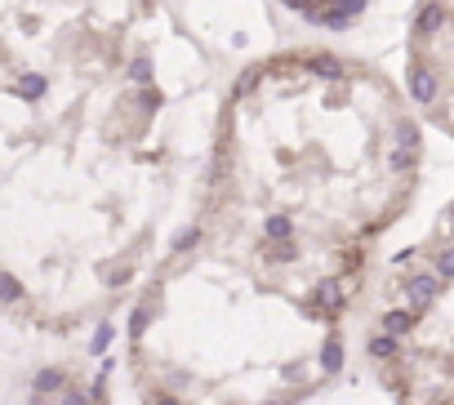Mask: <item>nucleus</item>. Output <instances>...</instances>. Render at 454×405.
Masks as SVG:
<instances>
[{
    "label": "nucleus",
    "instance_id": "4468645a",
    "mask_svg": "<svg viewBox=\"0 0 454 405\" xmlns=\"http://www.w3.org/2000/svg\"><path fill=\"white\" fill-rule=\"evenodd\" d=\"M268 259L272 263H290V259H299V245L294 241H272L268 245Z\"/></svg>",
    "mask_w": 454,
    "mask_h": 405
},
{
    "label": "nucleus",
    "instance_id": "dca6fc26",
    "mask_svg": "<svg viewBox=\"0 0 454 405\" xmlns=\"http://www.w3.org/2000/svg\"><path fill=\"white\" fill-rule=\"evenodd\" d=\"M111 338H116V329H111L107 321H102L98 329H94V338H89V352H98V356H102V352L111 347Z\"/></svg>",
    "mask_w": 454,
    "mask_h": 405
},
{
    "label": "nucleus",
    "instance_id": "f257e3e1",
    "mask_svg": "<svg viewBox=\"0 0 454 405\" xmlns=\"http://www.w3.org/2000/svg\"><path fill=\"white\" fill-rule=\"evenodd\" d=\"M343 303H347V294H343V281L338 276H325L316 289H312V307H316L321 316H338Z\"/></svg>",
    "mask_w": 454,
    "mask_h": 405
},
{
    "label": "nucleus",
    "instance_id": "412c9836",
    "mask_svg": "<svg viewBox=\"0 0 454 405\" xmlns=\"http://www.w3.org/2000/svg\"><path fill=\"white\" fill-rule=\"evenodd\" d=\"M254 85H259V72H250V76H241V80H236V98H250V94H254Z\"/></svg>",
    "mask_w": 454,
    "mask_h": 405
},
{
    "label": "nucleus",
    "instance_id": "a878e982",
    "mask_svg": "<svg viewBox=\"0 0 454 405\" xmlns=\"http://www.w3.org/2000/svg\"><path fill=\"white\" fill-rule=\"evenodd\" d=\"M450 219H454V210H450Z\"/></svg>",
    "mask_w": 454,
    "mask_h": 405
},
{
    "label": "nucleus",
    "instance_id": "ddd939ff",
    "mask_svg": "<svg viewBox=\"0 0 454 405\" xmlns=\"http://www.w3.org/2000/svg\"><path fill=\"white\" fill-rule=\"evenodd\" d=\"M45 89H50V80H45V76H32V72L18 80V94H23V98H45Z\"/></svg>",
    "mask_w": 454,
    "mask_h": 405
},
{
    "label": "nucleus",
    "instance_id": "1a4fd4ad",
    "mask_svg": "<svg viewBox=\"0 0 454 405\" xmlns=\"http://www.w3.org/2000/svg\"><path fill=\"white\" fill-rule=\"evenodd\" d=\"M392 143H396V147H405V152H419V125H414V120H396Z\"/></svg>",
    "mask_w": 454,
    "mask_h": 405
},
{
    "label": "nucleus",
    "instance_id": "f03ea898",
    "mask_svg": "<svg viewBox=\"0 0 454 405\" xmlns=\"http://www.w3.org/2000/svg\"><path fill=\"white\" fill-rule=\"evenodd\" d=\"M437 294H441L437 272H414V276H405V298H410V307H428Z\"/></svg>",
    "mask_w": 454,
    "mask_h": 405
},
{
    "label": "nucleus",
    "instance_id": "9d476101",
    "mask_svg": "<svg viewBox=\"0 0 454 405\" xmlns=\"http://www.w3.org/2000/svg\"><path fill=\"white\" fill-rule=\"evenodd\" d=\"M414 161H419V152H405V147H392V152H387V169H396V174H410Z\"/></svg>",
    "mask_w": 454,
    "mask_h": 405
},
{
    "label": "nucleus",
    "instance_id": "aec40b11",
    "mask_svg": "<svg viewBox=\"0 0 454 405\" xmlns=\"http://www.w3.org/2000/svg\"><path fill=\"white\" fill-rule=\"evenodd\" d=\"M196 245H201V228H187V232H178L174 250H178V254H187V250H196Z\"/></svg>",
    "mask_w": 454,
    "mask_h": 405
},
{
    "label": "nucleus",
    "instance_id": "2eb2a0df",
    "mask_svg": "<svg viewBox=\"0 0 454 405\" xmlns=\"http://www.w3.org/2000/svg\"><path fill=\"white\" fill-rule=\"evenodd\" d=\"M0 303H23V285L9 272H0Z\"/></svg>",
    "mask_w": 454,
    "mask_h": 405
},
{
    "label": "nucleus",
    "instance_id": "393cba45",
    "mask_svg": "<svg viewBox=\"0 0 454 405\" xmlns=\"http://www.w3.org/2000/svg\"><path fill=\"white\" fill-rule=\"evenodd\" d=\"M151 405H183V401H174V397H156Z\"/></svg>",
    "mask_w": 454,
    "mask_h": 405
},
{
    "label": "nucleus",
    "instance_id": "39448f33",
    "mask_svg": "<svg viewBox=\"0 0 454 405\" xmlns=\"http://www.w3.org/2000/svg\"><path fill=\"white\" fill-rule=\"evenodd\" d=\"M441 23H446V5H441V0H428V5L419 9V18H414V32L432 36V32H441Z\"/></svg>",
    "mask_w": 454,
    "mask_h": 405
},
{
    "label": "nucleus",
    "instance_id": "423d86ee",
    "mask_svg": "<svg viewBox=\"0 0 454 405\" xmlns=\"http://www.w3.org/2000/svg\"><path fill=\"white\" fill-rule=\"evenodd\" d=\"M338 370H343V343H338V334H329L321 347V374H338Z\"/></svg>",
    "mask_w": 454,
    "mask_h": 405
},
{
    "label": "nucleus",
    "instance_id": "4be33fe9",
    "mask_svg": "<svg viewBox=\"0 0 454 405\" xmlns=\"http://www.w3.org/2000/svg\"><path fill=\"white\" fill-rule=\"evenodd\" d=\"M111 276H107V285H125L129 281V263H120V267H107Z\"/></svg>",
    "mask_w": 454,
    "mask_h": 405
},
{
    "label": "nucleus",
    "instance_id": "a211bd4d",
    "mask_svg": "<svg viewBox=\"0 0 454 405\" xmlns=\"http://www.w3.org/2000/svg\"><path fill=\"white\" fill-rule=\"evenodd\" d=\"M437 276H441V281H446V276H454V245L437 250Z\"/></svg>",
    "mask_w": 454,
    "mask_h": 405
},
{
    "label": "nucleus",
    "instance_id": "bb28decb",
    "mask_svg": "<svg viewBox=\"0 0 454 405\" xmlns=\"http://www.w3.org/2000/svg\"><path fill=\"white\" fill-rule=\"evenodd\" d=\"M272 405H277V401H272Z\"/></svg>",
    "mask_w": 454,
    "mask_h": 405
},
{
    "label": "nucleus",
    "instance_id": "6ab92c4d",
    "mask_svg": "<svg viewBox=\"0 0 454 405\" xmlns=\"http://www.w3.org/2000/svg\"><path fill=\"white\" fill-rule=\"evenodd\" d=\"M129 80H134V85H151V63L134 58V63H129Z\"/></svg>",
    "mask_w": 454,
    "mask_h": 405
},
{
    "label": "nucleus",
    "instance_id": "b1692460",
    "mask_svg": "<svg viewBox=\"0 0 454 405\" xmlns=\"http://www.w3.org/2000/svg\"><path fill=\"white\" fill-rule=\"evenodd\" d=\"M285 5H290V9H299V14H307V9L316 5V0H285Z\"/></svg>",
    "mask_w": 454,
    "mask_h": 405
},
{
    "label": "nucleus",
    "instance_id": "20e7f679",
    "mask_svg": "<svg viewBox=\"0 0 454 405\" xmlns=\"http://www.w3.org/2000/svg\"><path fill=\"white\" fill-rule=\"evenodd\" d=\"M410 98L414 102H432V98H437V76H432L423 63L410 67Z\"/></svg>",
    "mask_w": 454,
    "mask_h": 405
},
{
    "label": "nucleus",
    "instance_id": "9b49d317",
    "mask_svg": "<svg viewBox=\"0 0 454 405\" xmlns=\"http://www.w3.org/2000/svg\"><path fill=\"white\" fill-rule=\"evenodd\" d=\"M370 356H374V361H392V356H396V338L392 334H374L370 338Z\"/></svg>",
    "mask_w": 454,
    "mask_h": 405
},
{
    "label": "nucleus",
    "instance_id": "7ed1b4c3",
    "mask_svg": "<svg viewBox=\"0 0 454 405\" xmlns=\"http://www.w3.org/2000/svg\"><path fill=\"white\" fill-rule=\"evenodd\" d=\"M303 67L312 76H325V80H343L347 76V63L334 58V54H303Z\"/></svg>",
    "mask_w": 454,
    "mask_h": 405
},
{
    "label": "nucleus",
    "instance_id": "6e6552de",
    "mask_svg": "<svg viewBox=\"0 0 454 405\" xmlns=\"http://www.w3.org/2000/svg\"><path fill=\"white\" fill-rule=\"evenodd\" d=\"M414 321H419V312H383V334L401 338V334L414 329Z\"/></svg>",
    "mask_w": 454,
    "mask_h": 405
},
{
    "label": "nucleus",
    "instance_id": "0eeeda50",
    "mask_svg": "<svg viewBox=\"0 0 454 405\" xmlns=\"http://www.w3.org/2000/svg\"><path fill=\"white\" fill-rule=\"evenodd\" d=\"M32 388L36 392H63V388H67V374H63L58 365H45V370H36Z\"/></svg>",
    "mask_w": 454,
    "mask_h": 405
},
{
    "label": "nucleus",
    "instance_id": "f8f14e48",
    "mask_svg": "<svg viewBox=\"0 0 454 405\" xmlns=\"http://www.w3.org/2000/svg\"><path fill=\"white\" fill-rule=\"evenodd\" d=\"M294 237V223L285 219V214H272L268 219V241H290Z\"/></svg>",
    "mask_w": 454,
    "mask_h": 405
},
{
    "label": "nucleus",
    "instance_id": "5701e85b",
    "mask_svg": "<svg viewBox=\"0 0 454 405\" xmlns=\"http://www.w3.org/2000/svg\"><path fill=\"white\" fill-rule=\"evenodd\" d=\"M58 405H89V397H85V392H76V388H67L63 392V401Z\"/></svg>",
    "mask_w": 454,
    "mask_h": 405
},
{
    "label": "nucleus",
    "instance_id": "f3484780",
    "mask_svg": "<svg viewBox=\"0 0 454 405\" xmlns=\"http://www.w3.org/2000/svg\"><path fill=\"white\" fill-rule=\"evenodd\" d=\"M151 325V303H143V307H134V312H129V334H143V329Z\"/></svg>",
    "mask_w": 454,
    "mask_h": 405
}]
</instances>
